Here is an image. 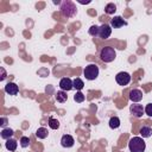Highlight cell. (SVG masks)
<instances>
[{
  "mask_svg": "<svg viewBox=\"0 0 152 152\" xmlns=\"http://www.w3.org/2000/svg\"><path fill=\"white\" fill-rule=\"evenodd\" d=\"M55 97H56L57 102H59V103H64V102H66V100H68V95H66V93L63 91V90L57 91L56 95H55Z\"/></svg>",
  "mask_w": 152,
  "mask_h": 152,
  "instance_id": "9a60e30c",
  "label": "cell"
},
{
  "mask_svg": "<svg viewBox=\"0 0 152 152\" xmlns=\"http://www.w3.org/2000/svg\"><path fill=\"white\" fill-rule=\"evenodd\" d=\"M115 81L120 86H127L131 82V75L128 72H126V71H120L119 74H116Z\"/></svg>",
  "mask_w": 152,
  "mask_h": 152,
  "instance_id": "5b68a950",
  "label": "cell"
},
{
  "mask_svg": "<svg viewBox=\"0 0 152 152\" xmlns=\"http://www.w3.org/2000/svg\"><path fill=\"white\" fill-rule=\"evenodd\" d=\"M116 57V52L114 50V48H110V46H104L102 48L101 52H100V58L104 62V63H110L115 59Z\"/></svg>",
  "mask_w": 152,
  "mask_h": 152,
  "instance_id": "3957f363",
  "label": "cell"
},
{
  "mask_svg": "<svg viewBox=\"0 0 152 152\" xmlns=\"http://www.w3.org/2000/svg\"><path fill=\"white\" fill-rule=\"evenodd\" d=\"M142 99V91L139 90V89H132L129 91V100L133 102V103H137L139 101H141Z\"/></svg>",
  "mask_w": 152,
  "mask_h": 152,
  "instance_id": "8fae6325",
  "label": "cell"
},
{
  "mask_svg": "<svg viewBox=\"0 0 152 152\" xmlns=\"http://www.w3.org/2000/svg\"><path fill=\"white\" fill-rule=\"evenodd\" d=\"M115 11H116V5H115V4H113V2L107 4V5H106V7H104V12H106L107 14H114V13H115Z\"/></svg>",
  "mask_w": 152,
  "mask_h": 152,
  "instance_id": "ffe728a7",
  "label": "cell"
},
{
  "mask_svg": "<svg viewBox=\"0 0 152 152\" xmlns=\"http://www.w3.org/2000/svg\"><path fill=\"white\" fill-rule=\"evenodd\" d=\"M88 32H89V34L93 36V37H99V26H97V25L90 26V28H89Z\"/></svg>",
  "mask_w": 152,
  "mask_h": 152,
  "instance_id": "603a6c76",
  "label": "cell"
},
{
  "mask_svg": "<svg viewBox=\"0 0 152 152\" xmlns=\"http://www.w3.org/2000/svg\"><path fill=\"white\" fill-rule=\"evenodd\" d=\"M5 91H6L8 95L14 96V95H17V94H18L19 88H18V86H17L14 82H8V83L5 86Z\"/></svg>",
  "mask_w": 152,
  "mask_h": 152,
  "instance_id": "7c38bea8",
  "label": "cell"
},
{
  "mask_svg": "<svg viewBox=\"0 0 152 152\" xmlns=\"http://www.w3.org/2000/svg\"><path fill=\"white\" fill-rule=\"evenodd\" d=\"M80 4H82V5H84V4H90V0H87V1H78Z\"/></svg>",
  "mask_w": 152,
  "mask_h": 152,
  "instance_id": "83f0119b",
  "label": "cell"
},
{
  "mask_svg": "<svg viewBox=\"0 0 152 152\" xmlns=\"http://www.w3.org/2000/svg\"><path fill=\"white\" fill-rule=\"evenodd\" d=\"M6 125H7V119H6V118H1V119H0V126L5 128Z\"/></svg>",
  "mask_w": 152,
  "mask_h": 152,
  "instance_id": "4316f807",
  "label": "cell"
},
{
  "mask_svg": "<svg viewBox=\"0 0 152 152\" xmlns=\"http://www.w3.org/2000/svg\"><path fill=\"white\" fill-rule=\"evenodd\" d=\"M112 34V26L108 24H102L99 26V38L101 39H108Z\"/></svg>",
  "mask_w": 152,
  "mask_h": 152,
  "instance_id": "8992f818",
  "label": "cell"
},
{
  "mask_svg": "<svg viewBox=\"0 0 152 152\" xmlns=\"http://www.w3.org/2000/svg\"><path fill=\"white\" fill-rule=\"evenodd\" d=\"M125 25H127V21L124 20L120 15H115L114 18L110 19V26L113 28H120V27H122Z\"/></svg>",
  "mask_w": 152,
  "mask_h": 152,
  "instance_id": "9c48e42d",
  "label": "cell"
},
{
  "mask_svg": "<svg viewBox=\"0 0 152 152\" xmlns=\"http://www.w3.org/2000/svg\"><path fill=\"white\" fill-rule=\"evenodd\" d=\"M48 124H49V127H50L51 129H57V128L59 127V121H58L57 119L52 118V116H50V118H49Z\"/></svg>",
  "mask_w": 152,
  "mask_h": 152,
  "instance_id": "44dd1931",
  "label": "cell"
},
{
  "mask_svg": "<svg viewBox=\"0 0 152 152\" xmlns=\"http://www.w3.org/2000/svg\"><path fill=\"white\" fill-rule=\"evenodd\" d=\"M129 113H131L133 116H135V118H141L142 114L145 113V109H144V107H142L141 104L133 103V104H131V107H129Z\"/></svg>",
  "mask_w": 152,
  "mask_h": 152,
  "instance_id": "52a82bcc",
  "label": "cell"
},
{
  "mask_svg": "<svg viewBox=\"0 0 152 152\" xmlns=\"http://www.w3.org/2000/svg\"><path fill=\"white\" fill-rule=\"evenodd\" d=\"M128 148L131 152H144L146 148V144L144 141V138L133 137L128 141Z\"/></svg>",
  "mask_w": 152,
  "mask_h": 152,
  "instance_id": "7a4b0ae2",
  "label": "cell"
},
{
  "mask_svg": "<svg viewBox=\"0 0 152 152\" xmlns=\"http://www.w3.org/2000/svg\"><path fill=\"white\" fill-rule=\"evenodd\" d=\"M19 142H20V146L25 148V147H27L30 145V138L28 137H21Z\"/></svg>",
  "mask_w": 152,
  "mask_h": 152,
  "instance_id": "cb8c5ba5",
  "label": "cell"
},
{
  "mask_svg": "<svg viewBox=\"0 0 152 152\" xmlns=\"http://www.w3.org/2000/svg\"><path fill=\"white\" fill-rule=\"evenodd\" d=\"M109 127L112 128V129H116V128H119L120 127V119L118 118V116H112L110 119H109Z\"/></svg>",
  "mask_w": 152,
  "mask_h": 152,
  "instance_id": "e0dca14e",
  "label": "cell"
},
{
  "mask_svg": "<svg viewBox=\"0 0 152 152\" xmlns=\"http://www.w3.org/2000/svg\"><path fill=\"white\" fill-rule=\"evenodd\" d=\"M0 71H1V77H0V81H4V80L6 78L7 74H6V71H5V69H4V68H0Z\"/></svg>",
  "mask_w": 152,
  "mask_h": 152,
  "instance_id": "484cf974",
  "label": "cell"
},
{
  "mask_svg": "<svg viewBox=\"0 0 152 152\" xmlns=\"http://www.w3.org/2000/svg\"><path fill=\"white\" fill-rule=\"evenodd\" d=\"M13 134H14V131L12 129V128H4L2 131H1V138L2 139H5V140H8V139H11L12 137H13Z\"/></svg>",
  "mask_w": 152,
  "mask_h": 152,
  "instance_id": "2e32d148",
  "label": "cell"
},
{
  "mask_svg": "<svg viewBox=\"0 0 152 152\" xmlns=\"http://www.w3.org/2000/svg\"><path fill=\"white\" fill-rule=\"evenodd\" d=\"M72 86H74V88L76 89V90H78V91H81L82 89H83V87H84V83H83V81L81 80V78H75L74 81H72Z\"/></svg>",
  "mask_w": 152,
  "mask_h": 152,
  "instance_id": "d6986e66",
  "label": "cell"
},
{
  "mask_svg": "<svg viewBox=\"0 0 152 152\" xmlns=\"http://www.w3.org/2000/svg\"><path fill=\"white\" fill-rule=\"evenodd\" d=\"M141 138H150L152 135V128L150 126H142L139 131Z\"/></svg>",
  "mask_w": 152,
  "mask_h": 152,
  "instance_id": "5bb4252c",
  "label": "cell"
},
{
  "mask_svg": "<svg viewBox=\"0 0 152 152\" xmlns=\"http://www.w3.org/2000/svg\"><path fill=\"white\" fill-rule=\"evenodd\" d=\"M48 134H49V132H48V128H45V127H39L36 131V135L39 139H45L48 137Z\"/></svg>",
  "mask_w": 152,
  "mask_h": 152,
  "instance_id": "ac0fdd59",
  "label": "cell"
},
{
  "mask_svg": "<svg viewBox=\"0 0 152 152\" xmlns=\"http://www.w3.org/2000/svg\"><path fill=\"white\" fill-rule=\"evenodd\" d=\"M74 100H75L76 102L81 103V102H83V101L86 100V96H84V94H83V93H81V91H77V93L74 95Z\"/></svg>",
  "mask_w": 152,
  "mask_h": 152,
  "instance_id": "7402d4cb",
  "label": "cell"
},
{
  "mask_svg": "<svg viewBox=\"0 0 152 152\" xmlns=\"http://www.w3.org/2000/svg\"><path fill=\"white\" fill-rule=\"evenodd\" d=\"M74 144H75V140H74V138H72L70 134H64V135L61 138V145H62L63 147L69 148V147H72Z\"/></svg>",
  "mask_w": 152,
  "mask_h": 152,
  "instance_id": "30bf717a",
  "label": "cell"
},
{
  "mask_svg": "<svg viewBox=\"0 0 152 152\" xmlns=\"http://www.w3.org/2000/svg\"><path fill=\"white\" fill-rule=\"evenodd\" d=\"M17 146H18V142H17V140L15 139H8V140H6V142H5V147L10 151V152H14L15 150H17Z\"/></svg>",
  "mask_w": 152,
  "mask_h": 152,
  "instance_id": "4fadbf2b",
  "label": "cell"
},
{
  "mask_svg": "<svg viewBox=\"0 0 152 152\" xmlns=\"http://www.w3.org/2000/svg\"><path fill=\"white\" fill-rule=\"evenodd\" d=\"M59 88H61V90H63V91H69V90H71V89L74 88L71 78H69V77H63V78L59 81Z\"/></svg>",
  "mask_w": 152,
  "mask_h": 152,
  "instance_id": "ba28073f",
  "label": "cell"
},
{
  "mask_svg": "<svg viewBox=\"0 0 152 152\" xmlns=\"http://www.w3.org/2000/svg\"><path fill=\"white\" fill-rule=\"evenodd\" d=\"M144 109H145V114H147L148 116H152V103H147Z\"/></svg>",
  "mask_w": 152,
  "mask_h": 152,
  "instance_id": "d4e9b609",
  "label": "cell"
},
{
  "mask_svg": "<svg viewBox=\"0 0 152 152\" xmlns=\"http://www.w3.org/2000/svg\"><path fill=\"white\" fill-rule=\"evenodd\" d=\"M83 75H84V77H86L87 80H89V81L96 80L97 76H99V66H97L96 64H94V63L88 64V65L84 68V70H83Z\"/></svg>",
  "mask_w": 152,
  "mask_h": 152,
  "instance_id": "277c9868",
  "label": "cell"
},
{
  "mask_svg": "<svg viewBox=\"0 0 152 152\" xmlns=\"http://www.w3.org/2000/svg\"><path fill=\"white\" fill-rule=\"evenodd\" d=\"M59 11H61V14L65 18H72L76 15L77 13V8H76V5L70 1V0H64L61 2V6H59Z\"/></svg>",
  "mask_w": 152,
  "mask_h": 152,
  "instance_id": "6da1fadb",
  "label": "cell"
}]
</instances>
